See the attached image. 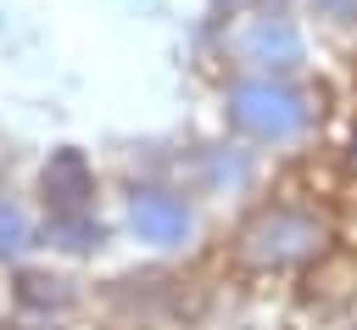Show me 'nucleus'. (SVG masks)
Wrapping results in <instances>:
<instances>
[{"label":"nucleus","instance_id":"nucleus-3","mask_svg":"<svg viewBox=\"0 0 357 330\" xmlns=\"http://www.w3.org/2000/svg\"><path fill=\"white\" fill-rule=\"evenodd\" d=\"M223 56L234 62V73L301 78L312 62V22L296 11H240V22L223 39Z\"/></svg>","mask_w":357,"mask_h":330},{"label":"nucleus","instance_id":"nucleus-4","mask_svg":"<svg viewBox=\"0 0 357 330\" xmlns=\"http://www.w3.org/2000/svg\"><path fill=\"white\" fill-rule=\"evenodd\" d=\"M128 229L151 252H184L201 235L195 196L178 185H134L128 190Z\"/></svg>","mask_w":357,"mask_h":330},{"label":"nucleus","instance_id":"nucleus-1","mask_svg":"<svg viewBox=\"0 0 357 330\" xmlns=\"http://www.w3.org/2000/svg\"><path fill=\"white\" fill-rule=\"evenodd\" d=\"M218 112L223 129L234 140H245L251 151H273L290 157L301 145H312L324 134L329 117V89L318 78H262V73H234L218 89Z\"/></svg>","mask_w":357,"mask_h":330},{"label":"nucleus","instance_id":"nucleus-7","mask_svg":"<svg viewBox=\"0 0 357 330\" xmlns=\"http://www.w3.org/2000/svg\"><path fill=\"white\" fill-rule=\"evenodd\" d=\"M45 241L56 252H95L106 241V229L95 213H61V218H45Z\"/></svg>","mask_w":357,"mask_h":330},{"label":"nucleus","instance_id":"nucleus-5","mask_svg":"<svg viewBox=\"0 0 357 330\" xmlns=\"http://www.w3.org/2000/svg\"><path fill=\"white\" fill-rule=\"evenodd\" d=\"M195 173L190 185L201 196H245L257 190V151L245 140H218V145H195Z\"/></svg>","mask_w":357,"mask_h":330},{"label":"nucleus","instance_id":"nucleus-8","mask_svg":"<svg viewBox=\"0 0 357 330\" xmlns=\"http://www.w3.org/2000/svg\"><path fill=\"white\" fill-rule=\"evenodd\" d=\"M28 246H33V218L11 196H0V263H17Z\"/></svg>","mask_w":357,"mask_h":330},{"label":"nucleus","instance_id":"nucleus-10","mask_svg":"<svg viewBox=\"0 0 357 330\" xmlns=\"http://www.w3.org/2000/svg\"><path fill=\"white\" fill-rule=\"evenodd\" d=\"M340 162H346V179H357V112H351V129H346V145H340Z\"/></svg>","mask_w":357,"mask_h":330},{"label":"nucleus","instance_id":"nucleus-2","mask_svg":"<svg viewBox=\"0 0 357 330\" xmlns=\"http://www.w3.org/2000/svg\"><path fill=\"white\" fill-rule=\"evenodd\" d=\"M335 241H340V224L324 201H312L301 190H273L245 207L229 252L251 274H296V268L324 263L335 252Z\"/></svg>","mask_w":357,"mask_h":330},{"label":"nucleus","instance_id":"nucleus-6","mask_svg":"<svg viewBox=\"0 0 357 330\" xmlns=\"http://www.w3.org/2000/svg\"><path fill=\"white\" fill-rule=\"evenodd\" d=\"M39 196L50 207V218L61 213H95V168L78 145L50 151V162L39 168Z\"/></svg>","mask_w":357,"mask_h":330},{"label":"nucleus","instance_id":"nucleus-9","mask_svg":"<svg viewBox=\"0 0 357 330\" xmlns=\"http://www.w3.org/2000/svg\"><path fill=\"white\" fill-rule=\"evenodd\" d=\"M307 22L335 39H357V0H307Z\"/></svg>","mask_w":357,"mask_h":330},{"label":"nucleus","instance_id":"nucleus-11","mask_svg":"<svg viewBox=\"0 0 357 330\" xmlns=\"http://www.w3.org/2000/svg\"><path fill=\"white\" fill-rule=\"evenodd\" d=\"M346 235H351V246H357V201H351V218H346Z\"/></svg>","mask_w":357,"mask_h":330}]
</instances>
